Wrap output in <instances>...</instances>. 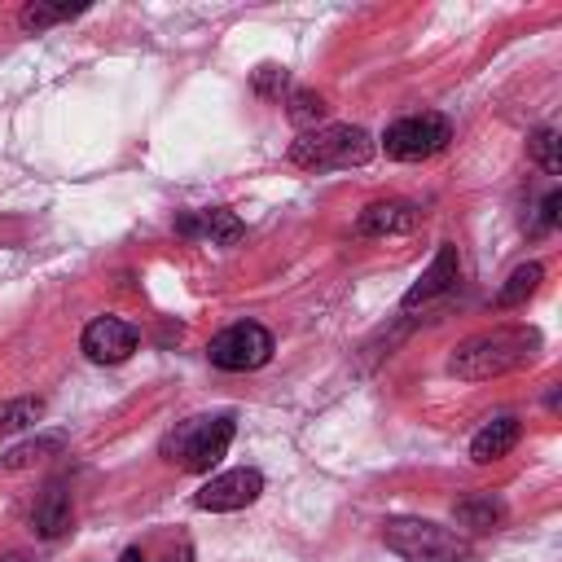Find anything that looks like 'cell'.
I'll return each instance as SVG.
<instances>
[{
	"mask_svg": "<svg viewBox=\"0 0 562 562\" xmlns=\"http://www.w3.org/2000/svg\"><path fill=\"white\" fill-rule=\"evenodd\" d=\"M540 347V329L531 325H501L487 334L465 338L452 356H448V373L465 378V382H483V378H501L518 364H527Z\"/></svg>",
	"mask_w": 562,
	"mask_h": 562,
	"instance_id": "6da1fadb",
	"label": "cell"
},
{
	"mask_svg": "<svg viewBox=\"0 0 562 562\" xmlns=\"http://www.w3.org/2000/svg\"><path fill=\"white\" fill-rule=\"evenodd\" d=\"M233 413H211V417H184L176 422V430L162 439V457L176 470L189 474H206L211 465H220V457L233 443Z\"/></svg>",
	"mask_w": 562,
	"mask_h": 562,
	"instance_id": "7a4b0ae2",
	"label": "cell"
},
{
	"mask_svg": "<svg viewBox=\"0 0 562 562\" xmlns=\"http://www.w3.org/2000/svg\"><path fill=\"white\" fill-rule=\"evenodd\" d=\"M382 544L408 562H474V544L430 518H391L382 522Z\"/></svg>",
	"mask_w": 562,
	"mask_h": 562,
	"instance_id": "3957f363",
	"label": "cell"
},
{
	"mask_svg": "<svg viewBox=\"0 0 562 562\" xmlns=\"http://www.w3.org/2000/svg\"><path fill=\"white\" fill-rule=\"evenodd\" d=\"M373 154V140L364 127L351 123H329L312 127L290 145V162L303 171H334V167H364Z\"/></svg>",
	"mask_w": 562,
	"mask_h": 562,
	"instance_id": "277c9868",
	"label": "cell"
},
{
	"mask_svg": "<svg viewBox=\"0 0 562 562\" xmlns=\"http://www.w3.org/2000/svg\"><path fill=\"white\" fill-rule=\"evenodd\" d=\"M268 356H272V334L259 321H237L206 342V360L224 373H250L268 364Z\"/></svg>",
	"mask_w": 562,
	"mask_h": 562,
	"instance_id": "5b68a950",
	"label": "cell"
},
{
	"mask_svg": "<svg viewBox=\"0 0 562 562\" xmlns=\"http://www.w3.org/2000/svg\"><path fill=\"white\" fill-rule=\"evenodd\" d=\"M448 140H452V123L443 114H404L382 132L386 158H400V162H422L439 154Z\"/></svg>",
	"mask_w": 562,
	"mask_h": 562,
	"instance_id": "8992f818",
	"label": "cell"
},
{
	"mask_svg": "<svg viewBox=\"0 0 562 562\" xmlns=\"http://www.w3.org/2000/svg\"><path fill=\"white\" fill-rule=\"evenodd\" d=\"M259 492H263V474L250 470V465H241V470H224L211 483H202V492L193 496V505L198 509H211V514H228V509H246Z\"/></svg>",
	"mask_w": 562,
	"mask_h": 562,
	"instance_id": "52a82bcc",
	"label": "cell"
},
{
	"mask_svg": "<svg viewBox=\"0 0 562 562\" xmlns=\"http://www.w3.org/2000/svg\"><path fill=\"white\" fill-rule=\"evenodd\" d=\"M136 338H140L136 325H127V321H119V316H97V321H88L79 347H83V356L97 360V364H119V360H127V356L136 351Z\"/></svg>",
	"mask_w": 562,
	"mask_h": 562,
	"instance_id": "ba28073f",
	"label": "cell"
},
{
	"mask_svg": "<svg viewBox=\"0 0 562 562\" xmlns=\"http://www.w3.org/2000/svg\"><path fill=\"white\" fill-rule=\"evenodd\" d=\"M176 233L180 237H202L211 246H233L241 237V220L228 211V206H206V211H189L176 220Z\"/></svg>",
	"mask_w": 562,
	"mask_h": 562,
	"instance_id": "9c48e42d",
	"label": "cell"
},
{
	"mask_svg": "<svg viewBox=\"0 0 562 562\" xmlns=\"http://www.w3.org/2000/svg\"><path fill=\"white\" fill-rule=\"evenodd\" d=\"M408 228H417V206H408V202H373L356 220L360 237H391V233H408Z\"/></svg>",
	"mask_w": 562,
	"mask_h": 562,
	"instance_id": "30bf717a",
	"label": "cell"
},
{
	"mask_svg": "<svg viewBox=\"0 0 562 562\" xmlns=\"http://www.w3.org/2000/svg\"><path fill=\"white\" fill-rule=\"evenodd\" d=\"M452 281H457V250H452V246H439V250H435V263L417 277V285L404 294L400 307L413 312L417 303H430V299H439L443 290H452Z\"/></svg>",
	"mask_w": 562,
	"mask_h": 562,
	"instance_id": "8fae6325",
	"label": "cell"
},
{
	"mask_svg": "<svg viewBox=\"0 0 562 562\" xmlns=\"http://www.w3.org/2000/svg\"><path fill=\"white\" fill-rule=\"evenodd\" d=\"M31 527L44 540H57L61 531H70V492H66V483H48L44 487V496L31 509Z\"/></svg>",
	"mask_w": 562,
	"mask_h": 562,
	"instance_id": "7c38bea8",
	"label": "cell"
},
{
	"mask_svg": "<svg viewBox=\"0 0 562 562\" xmlns=\"http://www.w3.org/2000/svg\"><path fill=\"white\" fill-rule=\"evenodd\" d=\"M518 443V417H509V413H501V417H492V422H483L479 426V435L470 439V461H479V465H487V461H496V457H505L509 448Z\"/></svg>",
	"mask_w": 562,
	"mask_h": 562,
	"instance_id": "4fadbf2b",
	"label": "cell"
},
{
	"mask_svg": "<svg viewBox=\"0 0 562 562\" xmlns=\"http://www.w3.org/2000/svg\"><path fill=\"white\" fill-rule=\"evenodd\" d=\"M452 518H457L461 527H470V531H492V527L505 518V505H501L492 492H474V496H461V501L452 505Z\"/></svg>",
	"mask_w": 562,
	"mask_h": 562,
	"instance_id": "5bb4252c",
	"label": "cell"
},
{
	"mask_svg": "<svg viewBox=\"0 0 562 562\" xmlns=\"http://www.w3.org/2000/svg\"><path fill=\"white\" fill-rule=\"evenodd\" d=\"M40 417H44V400H35V395L4 400V404H0V439H4V435H18V430H26V426H35Z\"/></svg>",
	"mask_w": 562,
	"mask_h": 562,
	"instance_id": "9a60e30c",
	"label": "cell"
},
{
	"mask_svg": "<svg viewBox=\"0 0 562 562\" xmlns=\"http://www.w3.org/2000/svg\"><path fill=\"white\" fill-rule=\"evenodd\" d=\"M540 277H544V268H540V263H522V268H514V272H509V281L496 290V307H518L527 294H536Z\"/></svg>",
	"mask_w": 562,
	"mask_h": 562,
	"instance_id": "2e32d148",
	"label": "cell"
},
{
	"mask_svg": "<svg viewBox=\"0 0 562 562\" xmlns=\"http://www.w3.org/2000/svg\"><path fill=\"white\" fill-rule=\"evenodd\" d=\"M61 448H66L61 435H40V439H26V443L9 448V452H4V465H9V470H26V465H35V461H44V457H53V452H61Z\"/></svg>",
	"mask_w": 562,
	"mask_h": 562,
	"instance_id": "e0dca14e",
	"label": "cell"
},
{
	"mask_svg": "<svg viewBox=\"0 0 562 562\" xmlns=\"http://www.w3.org/2000/svg\"><path fill=\"white\" fill-rule=\"evenodd\" d=\"M75 13H83V4H26V9L18 13V22H22V31H44V26L66 22V18H75Z\"/></svg>",
	"mask_w": 562,
	"mask_h": 562,
	"instance_id": "ac0fdd59",
	"label": "cell"
},
{
	"mask_svg": "<svg viewBox=\"0 0 562 562\" xmlns=\"http://www.w3.org/2000/svg\"><path fill=\"white\" fill-rule=\"evenodd\" d=\"M558 145H562V140H558V132H553V127H540V132L527 140L531 158H536L549 176H558V171H562V154H558Z\"/></svg>",
	"mask_w": 562,
	"mask_h": 562,
	"instance_id": "d6986e66",
	"label": "cell"
},
{
	"mask_svg": "<svg viewBox=\"0 0 562 562\" xmlns=\"http://www.w3.org/2000/svg\"><path fill=\"white\" fill-rule=\"evenodd\" d=\"M290 119L312 132V123L325 119V101H321L316 92H294V97H290Z\"/></svg>",
	"mask_w": 562,
	"mask_h": 562,
	"instance_id": "ffe728a7",
	"label": "cell"
},
{
	"mask_svg": "<svg viewBox=\"0 0 562 562\" xmlns=\"http://www.w3.org/2000/svg\"><path fill=\"white\" fill-rule=\"evenodd\" d=\"M558 206H562V193H558V189H549V193H544V202L536 206V220H531V233H549V228L558 224Z\"/></svg>",
	"mask_w": 562,
	"mask_h": 562,
	"instance_id": "44dd1931",
	"label": "cell"
},
{
	"mask_svg": "<svg viewBox=\"0 0 562 562\" xmlns=\"http://www.w3.org/2000/svg\"><path fill=\"white\" fill-rule=\"evenodd\" d=\"M255 88H259L263 97H281V92H285V70H277V66H263V70L255 75Z\"/></svg>",
	"mask_w": 562,
	"mask_h": 562,
	"instance_id": "7402d4cb",
	"label": "cell"
},
{
	"mask_svg": "<svg viewBox=\"0 0 562 562\" xmlns=\"http://www.w3.org/2000/svg\"><path fill=\"white\" fill-rule=\"evenodd\" d=\"M119 562H149V558H145L140 549H123V553H119Z\"/></svg>",
	"mask_w": 562,
	"mask_h": 562,
	"instance_id": "603a6c76",
	"label": "cell"
},
{
	"mask_svg": "<svg viewBox=\"0 0 562 562\" xmlns=\"http://www.w3.org/2000/svg\"><path fill=\"white\" fill-rule=\"evenodd\" d=\"M171 562H193V549H189V544H180V553H176Z\"/></svg>",
	"mask_w": 562,
	"mask_h": 562,
	"instance_id": "cb8c5ba5",
	"label": "cell"
},
{
	"mask_svg": "<svg viewBox=\"0 0 562 562\" xmlns=\"http://www.w3.org/2000/svg\"><path fill=\"white\" fill-rule=\"evenodd\" d=\"M0 562H26V558H22V553H4Z\"/></svg>",
	"mask_w": 562,
	"mask_h": 562,
	"instance_id": "d4e9b609",
	"label": "cell"
}]
</instances>
